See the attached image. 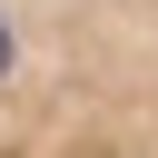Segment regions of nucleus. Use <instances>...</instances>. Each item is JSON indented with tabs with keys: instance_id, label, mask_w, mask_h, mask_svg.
<instances>
[{
	"instance_id": "nucleus-1",
	"label": "nucleus",
	"mask_w": 158,
	"mask_h": 158,
	"mask_svg": "<svg viewBox=\"0 0 158 158\" xmlns=\"http://www.w3.org/2000/svg\"><path fill=\"white\" fill-rule=\"evenodd\" d=\"M0 158H158V0H0Z\"/></svg>"
}]
</instances>
